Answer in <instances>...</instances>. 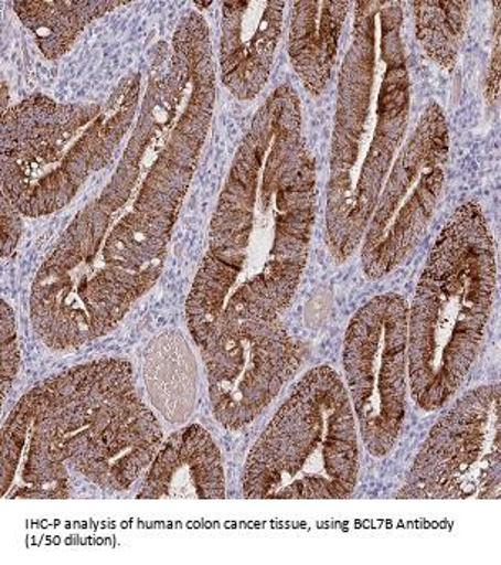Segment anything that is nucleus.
Segmentation results:
<instances>
[{
	"mask_svg": "<svg viewBox=\"0 0 501 565\" xmlns=\"http://www.w3.org/2000/svg\"><path fill=\"white\" fill-rule=\"evenodd\" d=\"M316 183L301 100L284 84L252 119L215 206L186 299L188 329L200 349L225 319L288 308L311 247Z\"/></svg>",
	"mask_w": 501,
	"mask_h": 565,
	"instance_id": "f257e3e1",
	"label": "nucleus"
},
{
	"mask_svg": "<svg viewBox=\"0 0 501 565\" xmlns=\"http://www.w3.org/2000/svg\"><path fill=\"white\" fill-rule=\"evenodd\" d=\"M408 58L402 3L362 0L339 74L326 198V244L345 264L362 244L409 119Z\"/></svg>",
	"mask_w": 501,
	"mask_h": 565,
	"instance_id": "f03ea898",
	"label": "nucleus"
},
{
	"mask_svg": "<svg viewBox=\"0 0 501 565\" xmlns=\"http://www.w3.org/2000/svg\"><path fill=\"white\" fill-rule=\"evenodd\" d=\"M30 459L60 480L72 472L104 492L122 493L145 476L163 430L137 393L124 359H100L40 382L20 419Z\"/></svg>",
	"mask_w": 501,
	"mask_h": 565,
	"instance_id": "7ed1b4c3",
	"label": "nucleus"
},
{
	"mask_svg": "<svg viewBox=\"0 0 501 565\" xmlns=\"http://www.w3.org/2000/svg\"><path fill=\"white\" fill-rule=\"evenodd\" d=\"M495 289L492 228L479 204H460L430 247L408 308L409 393L423 412H439L462 388L482 349Z\"/></svg>",
	"mask_w": 501,
	"mask_h": 565,
	"instance_id": "20e7f679",
	"label": "nucleus"
},
{
	"mask_svg": "<svg viewBox=\"0 0 501 565\" xmlns=\"http://www.w3.org/2000/svg\"><path fill=\"white\" fill-rule=\"evenodd\" d=\"M140 76H129L104 104H63L36 94L2 119V194L29 217L72 203L106 167L139 116Z\"/></svg>",
	"mask_w": 501,
	"mask_h": 565,
	"instance_id": "39448f33",
	"label": "nucleus"
},
{
	"mask_svg": "<svg viewBox=\"0 0 501 565\" xmlns=\"http://www.w3.org/2000/svg\"><path fill=\"white\" fill-rule=\"evenodd\" d=\"M360 433L344 380L331 366L299 379L248 454V500H344L359 482Z\"/></svg>",
	"mask_w": 501,
	"mask_h": 565,
	"instance_id": "423d86ee",
	"label": "nucleus"
},
{
	"mask_svg": "<svg viewBox=\"0 0 501 565\" xmlns=\"http://www.w3.org/2000/svg\"><path fill=\"white\" fill-rule=\"evenodd\" d=\"M342 365L360 440L382 459L402 436L408 405V302L403 296L383 292L355 312Z\"/></svg>",
	"mask_w": 501,
	"mask_h": 565,
	"instance_id": "0eeeda50",
	"label": "nucleus"
},
{
	"mask_svg": "<svg viewBox=\"0 0 501 565\" xmlns=\"http://www.w3.org/2000/svg\"><path fill=\"white\" fill-rule=\"evenodd\" d=\"M449 139L446 114L429 104L383 183L360 244L362 270L370 280L402 267L428 231L446 180Z\"/></svg>",
	"mask_w": 501,
	"mask_h": 565,
	"instance_id": "6e6552de",
	"label": "nucleus"
},
{
	"mask_svg": "<svg viewBox=\"0 0 501 565\" xmlns=\"http://www.w3.org/2000/svg\"><path fill=\"white\" fill-rule=\"evenodd\" d=\"M499 383L454 402L429 430L396 498L497 500L501 492Z\"/></svg>",
	"mask_w": 501,
	"mask_h": 565,
	"instance_id": "1a4fd4ad",
	"label": "nucleus"
},
{
	"mask_svg": "<svg viewBox=\"0 0 501 565\" xmlns=\"http://www.w3.org/2000/svg\"><path fill=\"white\" fill-rule=\"evenodd\" d=\"M203 351L214 418L238 430L255 422L301 365L302 352L278 316H235Z\"/></svg>",
	"mask_w": 501,
	"mask_h": 565,
	"instance_id": "9d476101",
	"label": "nucleus"
},
{
	"mask_svg": "<svg viewBox=\"0 0 501 565\" xmlns=\"http://www.w3.org/2000/svg\"><path fill=\"white\" fill-rule=\"evenodd\" d=\"M285 2L235 0L222 3L218 70L224 86L241 100L264 90L284 29Z\"/></svg>",
	"mask_w": 501,
	"mask_h": 565,
	"instance_id": "9b49d317",
	"label": "nucleus"
},
{
	"mask_svg": "<svg viewBox=\"0 0 501 565\" xmlns=\"http://www.w3.org/2000/svg\"><path fill=\"white\" fill-rule=\"evenodd\" d=\"M225 467L210 430L188 424L161 444L143 476L140 500H222Z\"/></svg>",
	"mask_w": 501,
	"mask_h": 565,
	"instance_id": "f8f14e48",
	"label": "nucleus"
},
{
	"mask_svg": "<svg viewBox=\"0 0 501 565\" xmlns=\"http://www.w3.org/2000/svg\"><path fill=\"white\" fill-rule=\"evenodd\" d=\"M348 0H301L295 3L289 29V62L309 93L319 96L338 58Z\"/></svg>",
	"mask_w": 501,
	"mask_h": 565,
	"instance_id": "ddd939ff",
	"label": "nucleus"
},
{
	"mask_svg": "<svg viewBox=\"0 0 501 565\" xmlns=\"http://www.w3.org/2000/svg\"><path fill=\"white\" fill-rule=\"evenodd\" d=\"M126 3L107 0H22L13 2V10L20 22L35 36L40 52L49 60H58L72 49L90 22Z\"/></svg>",
	"mask_w": 501,
	"mask_h": 565,
	"instance_id": "4468645a",
	"label": "nucleus"
},
{
	"mask_svg": "<svg viewBox=\"0 0 501 565\" xmlns=\"http://www.w3.org/2000/svg\"><path fill=\"white\" fill-rule=\"evenodd\" d=\"M145 382L154 406L164 418L181 423L191 415L196 393V370L181 338L157 339L148 353Z\"/></svg>",
	"mask_w": 501,
	"mask_h": 565,
	"instance_id": "2eb2a0df",
	"label": "nucleus"
},
{
	"mask_svg": "<svg viewBox=\"0 0 501 565\" xmlns=\"http://www.w3.org/2000/svg\"><path fill=\"white\" fill-rule=\"evenodd\" d=\"M470 2L418 0L413 2L416 39L430 62L452 70L459 58L463 33L469 22Z\"/></svg>",
	"mask_w": 501,
	"mask_h": 565,
	"instance_id": "dca6fc26",
	"label": "nucleus"
},
{
	"mask_svg": "<svg viewBox=\"0 0 501 565\" xmlns=\"http://www.w3.org/2000/svg\"><path fill=\"white\" fill-rule=\"evenodd\" d=\"M19 342H17L15 315L12 308L2 301V398L9 395L12 383L19 372Z\"/></svg>",
	"mask_w": 501,
	"mask_h": 565,
	"instance_id": "f3484780",
	"label": "nucleus"
},
{
	"mask_svg": "<svg viewBox=\"0 0 501 565\" xmlns=\"http://www.w3.org/2000/svg\"><path fill=\"white\" fill-rule=\"evenodd\" d=\"M22 235V218L17 207L2 194V255L10 258Z\"/></svg>",
	"mask_w": 501,
	"mask_h": 565,
	"instance_id": "a211bd4d",
	"label": "nucleus"
},
{
	"mask_svg": "<svg viewBox=\"0 0 501 565\" xmlns=\"http://www.w3.org/2000/svg\"><path fill=\"white\" fill-rule=\"evenodd\" d=\"M499 7L495 13V45H493L492 65L489 70V81H487V94L490 100H497L499 97L500 83V40H499Z\"/></svg>",
	"mask_w": 501,
	"mask_h": 565,
	"instance_id": "6ab92c4d",
	"label": "nucleus"
}]
</instances>
